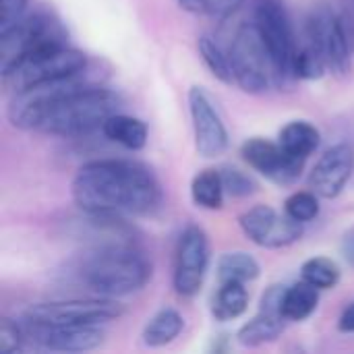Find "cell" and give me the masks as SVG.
I'll list each match as a JSON object with an SVG mask.
<instances>
[{"mask_svg":"<svg viewBox=\"0 0 354 354\" xmlns=\"http://www.w3.org/2000/svg\"><path fill=\"white\" fill-rule=\"evenodd\" d=\"M183 8L193 10V12H203L205 10V0H178Z\"/></svg>","mask_w":354,"mask_h":354,"instance_id":"d6a6232c","label":"cell"},{"mask_svg":"<svg viewBox=\"0 0 354 354\" xmlns=\"http://www.w3.org/2000/svg\"><path fill=\"white\" fill-rule=\"evenodd\" d=\"M209 268V239L199 226H187L176 245L174 290L180 297H195Z\"/></svg>","mask_w":354,"mask_h":354,"instance_id":"30bf717a","label":"cell"},{"mask_svg":"<svg viewBox=\"0 0 354 354\" xmlns=\"http://www.w3.org/2000/svg\"><path fill=\"white\" fill-rule=\"evenodd\" d=\"M54 44H64V31L50 15L35 12L23 17L0 31V73L4 75L27 54Z\"/></svg>","mask_w":354,"mask_h":354,"instance_id":"ba28073f","label":"cell"},{"mask_svg":"<svg viewBox=\"0 0 354 354\" xmlns=\"http://www.w3.org/2000/svg\"><path fill=\"white\" fill-rule=\"evenodd\" d=\"M234 81L247 93H261L276 79L274 62L255 23H245L234 33L228 50Z\"/></svg>","mask_w":354,"mask_h":354,"instance_id":"5b68a950","label":"cell"},{"mask_svg":"<svg viewBox=\"0 0 354 354\" xmlns=\"http://www.w3.org/2000/svg\"><path fill=\"white\" fill-rule=\"evenodd\" d=\"M220 172H222V178H224L226 193H230L232 197H247L257 189L255 180L249 174H245V172H241L236 168H224Z\"/></svg>","mask_w":354,"mask_h":354,"instance_id":"83f0119b","label":"cell"},{"mask_svg":"<svg viewBox=\"0 0 354 354\" xmlns=\"http://www.w3.org/2000/svg\"><path fill=\"white\" fill-rule=\"evenodd\" d=\"M342 249H344V257L348 259V263L354 266V232L344 239V247Z\"/></svg>","mask_w":354,"mask_h":354,"instance_id":"836d02e7","label":"cell"},{"mask_svg":"<svg viewBox=\"0 0 354 354\" xmlns=\"http://www.w3.org/2000/svg\"><path fill=\"white\" fill-rule=\"evenodd\" d=\"M189 112L197 153L201 158L222 156L228 149V131L212 95L199 85H193L189 89Z\"/></svg>","mask_w":354,"mask_h":354,"instance_id":"8fae6325","label":"cell"},{"mask_svg":"<svg viewBox=\"0 0 354 354\" xmlns=\"http://www.w3.org/2000/svg\"><path fill=\"white\" fill-rule=\"evenodd\" d=\"M81 75L50 102L37 131L58 137H79L102 129L104 122L118 112L120 97L112 89L85 85Z\"/></svg>","mask_w":354,"mask_h":354,"instance_id":"7a4b0ae2","label":"cell"},{"mask_svg":"<svg viewBox=\"0 0 354 354\" xmlns=\"http://www.w3.org/2000/svg\"><path fill=\"white\" fill-rule=\"evenodd\" d=\"M224 193H226V187H224L222 172L214 168L201 170L199 174H195L191 183V197L195 205L203 209H222Z\"/></svg>","mask_w":354,"mask_h":354,"instance_id":"44dd1931","label":"cell"},{"mask_svg":"<svg viewBox=\"0 0 354 354\" xmlns=\"http://www.w3.org/2000/svg\"><path fill=\"white\" fill-rule=\"evenodd\" d=\"M71 193L77 207L91 216L149 214L162 201L153 172L131 160H95L81 166Z\"/></svg>","mask_w":354,"mask_h":354,"instance_id":"6da1fadb","label":"cell"},{"mask_svg":"<svg viewBox=\"0 0 354 354\" xmlns=\"http://www.w3.org/2000/svg\"><path fill=\"white\" fill-rule=\"evenodd\" d=\"M307 39L322 52L330 71L336 75L348 71L354 52V21L351 15H336L326 6L313 10L307 21Z\"/></svg>","mask_w":354,"mask_h":354,"instance_id":"8992f818","label":"cell"},{"mask_svg":"<svg viewBox=\"0 0 354 354\" xmlns=\"http://www.w3.org/2000/svg\"><path fill=\"white\" fill-rule=\"evenodd\" d=\"M259 263L243 251H234V253H224L218 259V280L220 282H253L259 278Z\"/></svg>","mask_w":354,"mask_h":354,"instance_id":"603a6c76","label":"cell"},{"mask_svg":"<svg viewBox=\"0 0 354 354\" xmlns=\"http://www.w3.org/2000/svg\"><path fill=\"white\" fill-rule=\"evenodd\" d=\"M239 224L247 239L266 249H282L288 247L303 236V222L292 220L288 214H278L270 205H255L247 209Z\"/></svg>","mask_w":354,"mask_h":354,"instance_id":"7c38bea8","label":"cell"},{"mask_svg":"<svg viewBox=\"0 0 354 354\" xmlns=\"http://www.w3.org/2000/svg\"><path fill=\"white\" fill-rule=\"evenodd\" d=\"M284 322L286 319L282 315L259 309V313L239 330L236 340L241 346H261L266 342H274L282 334Z\"/></svg>","mask_w":354,"mask_h":354,"instance_id":"d6986e66","label":"cell"},{"mask_svg":"<svg viewBox=\"0 0 354 354\" xmlns=\"http://www.w3.org/2000/svg\"><path fill=\"white\" fill-rule=\"evenodd\" d=\"M25 332L39 346L60 353H85L102 346L104 330L100 326H39L25 322Z\"/></svg>","mask_w":354,"mask_h":354,"instance_id":"5bb4252c","label":"cell"},{"mask_svg":"<svg viewBox=\"0 0 354 354\" xmlns=\"http://www.w3.org/2000/svg\"><path fill=\"white\" fill-rule=\"evenodd\" d=\"M319 141H322L319 131L311 122H307V120H292V122H288L280 131V137H278V143L290 156L301 158V160H307L319 147Z\"/></svg>","mask_w":354,"mask_h":354,"instance_id":"ac0fdd59","label":"cell"},{"mask_svg":"<svg viewBox=\"0 0 354 354\" xmlns=\"http://www.w3.org/2000/svg\"><path fill=\"white\" fill-rule=\"evenodd\" d=\"M122 315V307L112 299H81L60 303H39L27 309L25 322L39 326H100Z\"/></svg>","mask_w":354,"mask_h":354,"instance_id":"9c48e42d","label":"cell"},{"mask_svg":"<svg viewBox=\"0 0 354 354\" xmlns=\"http://www.w3.org/2000/svg\"><path fill=\"white\" fill-rule=\"evenodd\" d=\"M317 305H319V288L303 280L284 290L282 315L286 322H305L315 313Z\"/></svg>","mask_w":354,"mask_h":354,"instance_id":"ffe728a7","label":"cell"},{"mask_svg":"<svg viewBox=\"0 0 354 354\" xmlns=\"http://www.w3.org/2000/svg\"><path fill=\"white\" fill-rule=\"evenodd\" d=\"M220 290L214 301V315L220 322L236 319L241 317L249 307V292L245 288V282H220Z\"/></svg>","mask_w":354,"mask_h":354,"instance_id":"7402d4cb","label":"cell"},{"mask_svg":"<svg viewBox=\"0 0 354 354\" xmlns=\"http://www.w3.org/2000/svg\"><path fill=\"white\" fill-rule=\"evenodd\" d=\"M268 46V52L274 62L276 81H290L295 77V56L297 44L288 12L282 0H257L255 21H253Z\"/></svg>","mask_w":354,"mask_h":354,"instance_id":"52a82bcc","label":"cell"},{"mask_svg":"<svg viewBox=\"0 0 354 354\" xmlns=\"http://www.w3.org/2000/svg\"><path fill=\"white\" fill-rule=\"evenodd\" d=\"M338 330L342 334H354V303L342 311V315L338 319Z\"/></svg>","mask_w":354,"mask_h":354,"instance_id":"1f68e13d","label":"cell"},{"mask_svg":"<svg viewBox=\"0 0 354 354\" xmlns=\"http://www.w3.org/2000/svg\"><path fill=\"white\" fill-rule=\"evenodd\" d=\"M301 278L319 290H330L340 282V268L330 257H311L303 263Z\"/></svg>","mask_w":354,"mask_h":354,"instance_id":"cb8c5ba5","label":"cell"},{"mask_svg":"<svg viewBox=\"0 0 354 354\" xmlns=\"http://www.w3.org/2000/svg\"><path fill=\"white\" fill-rule=\"evenodd\" d=\"M27 332L21 330V326L12 319H2L0 324V351L4 354L19 353L23 348Z\"/></svg>","mask_w":354,"mask_h":354,"instance_id":"f1b7e54d","label":"cell"},{"mask_svg":"<svg viewBox=\"0 0 354 354\" xmlns=\"http://www.w3.org/2000/svg\"><path fill=\"white\" fill-rule=\"evenodd\" d=\"M284 214H288L297 222H311L319 216V195L313 191H297L284 203Z\"/></svg>","mask_w":354,"mask_h":354,"instance_id":"4316f807","label":"cell"},{"mask_svg":"<svg viewBox=\"0 0 354 354\" xmlns=\"http://www.w3.org/2000/svg\"><path fill=\"white\" fill-rule=\"evenodd\" d=\"M243 160L276 185H292L301 178L305 160L290 156L280 143L251 137L241 145Z\"/></svg>","mask_w":354,"mask_h":354,"instance_id":"4fadbf2b","label":"cell"},{"mask_svg":"<svg viewBox=\"0 0 354 354\" xmlns=\"http://www.w3.org/2000/svg\"><path fill=\"white\" fill-rule=\"evenodd\" d=\"M243 4H245V0H205V12H209L212 17L224 19V17L232 15Z\"/></svg>","mask_w":354,"mask_h":354,"instance_id":"4dcf8cb0","label":"cell"},{"mask_svg":"<svg viewBox=\"0 0 354 354\" xmlns=\"http://www.w3.org/2000/svg\"><path fill=\"white\" fill-rule=\"evenodd\" d=\"M85 64L87 60L83 52L68 48L66 44H54L27 54L10 71H6L2 79L4 85L17 93L39 83L75 77L85 71Z\"/></svg>","mask_w":354,"mask_h":354,"instance_id":"277c9868","label":"cell"},{"mask_svg":"<svg viewBox=\"0 0 354 354\" xmlns=\"http://www.w3.org/2000/svg\"><path fill=\"white\" fill-rule=\"evenodd\" d=\"M326 68H328L326 58L309 39L305 46L297 48V56H295V77L297 79H305V81L322 79Z\"/></svg>","mask_w":354,"mask_h":354,"instance_id":"484cf974","label":"cell"},{"mask_svg":"<svg viewBox=\"0 0 354 354\" xmlns=\"http://www.w3.org/2000/svg\"><path fill=\"white\" fill-rule=\"evenodd\" d=\"M183 328H185L183 315L172 307H164L145 324L141 338H143L145 346L160 348V346L174 342L178 338V334L183 332Z\"/></svg>","mask_w":354,"mask_h":354,"instance_id":"e0dca14e","label":"cell"},{"mask_svg":"<svg viewBox=\"0 0 354 354\" xmlns=\"http://www.w3.org/2000/svg\"><path fill=\"white\" fill-rule=\"evenodd\" d=\"M27 0H2V19H0V31L8 29L17 21L25 17Z\"/></svg>","mask_w":354,"mask_h":354,"instance_id":"f546056e","label":"cell"},{"mask_svg":"<svg viewBox=\"0 0 354 354\" xmlns=\"http://www.w3.org/2000/svg\"><path fill=\"white\" fill-rule=\"evenodd\" d=\"M354 170V149L346 143L332 145L317 160L309 176V187L322 199H334L346 187Z\"/></svg>","mask_w":354,"mask_h":354,"instance_id":"9a60e30c","label":"cell"},{"mask_svg":"<svg viewBox=\"0 0 354 354\" xmlns=\"http://www.w3.org/2000/svg\"><path fill=\"white\" fill-rule=\"evenodd\" d=\"M81 278L100 297H127L147 284L151 278V263L137 247L108 245L85 257Z\"/></svg>","mask_w":354,"mask_h":354,"instance_id":"3957f363","label":"cell"},{"mask_svg":"<svg viewBox=\"0 0 354 354\" xmlns=\"http://www.w3.org/2000/svg\"><path fill=\"white\" fill-rule=\"evenodd\" d=\"M102 133L110 141H114V143H118V145H122V147H127L131 151L143 149L145 143H147V135H149L147 124L143 120H139L135 116H129V114H120V112L112 114L104 122Z\"/></svg>","mask_w":354,"mask_h":354,"instance_id":"2e32d148","label":"cell"},{"mask_svg":"<svg viewBox=\"0 0 354 354\" xmlns=\"http://www.w3.org/2000/svg\"><path fill=\"white\" fill-rule=\"evenodd\" d=\"M199 54L203 64L207 66V71L222 83H232L234 75H232V66H230V56L218 46V41H214L209 35H201L199 37Z\"/></svg>","mask_w":354,"mask_h":354,"instance_id":"d4e9b609","label":"cell"}]
</instances>
